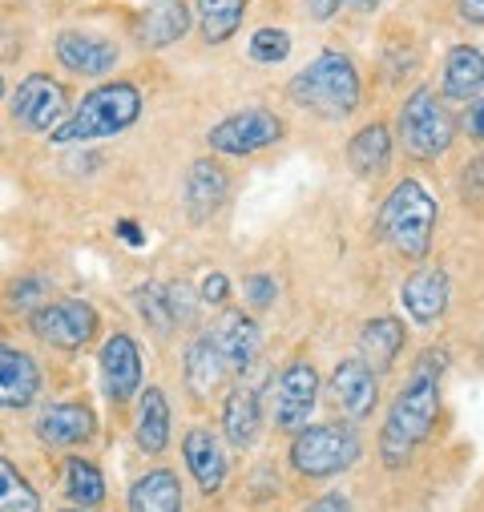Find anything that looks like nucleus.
Segmentation results:
<instances>
[{
    "label": "nucleus",
    "mask_w": 484,
    "mask_h": 512,
    "mask_svg": "<svg viewBox=\"0 0 484 512\" xmlns=\"http://www.w3.org/2000/svg\"><path fill=\"white\" fill-rule=\"evenodd\" d=\"M444 367H448V355L428 347L416 359V367H412V375L404 383V392L392 400L388 420L380 428V452H384L388 468L408 464V456L432 436L436 416H440V375H444Z\"/></svg>",
    "instance_id": "nucleus-1"
},
{
    "label": "nucleus",
    "mask_w": 484,
    "mask_h": 512,
    "mask_svg": "<svg viewBox=\"0 0 484 512\" xmlns=\"http://www.w3.org/2000/svg\"><path fill=\"white\" fill-rule=\"evenodd\" d=\"M142 117V89L134 81H105L81 97V105L49 134L57 146L117 138Z\"/></svg>",
    "instance_id": "nucleus-2"
},
{
    "label": "nucleus",
    "mask_w": 484,
    "mask_h": 512,
    "mask_svg": "<svg viewBox=\"0 0 484 512\" xmlns=\"http://www.w3.org/2000/svg\"><path fill=\"white\" fill-rule=\"evenodd\" d=\"M287 97L299 109H307V113H315L323 121H343V117H351L359 109V73H355L347 53L327 49L307 69H299L291 77Z\"/></svg>",
    "instance_id": "nucleus-3"
},
{
    "label": "nucleus",
    "mask_w": 484,
    "mask_h": 512,
    "mask_svg": "<svg viewBox=\"0 0 484 512\" xmlns=\"http://www.w3.org/2000/svg\"><path fill=\"white\" fill-rule=\"evenodd\" d=\"M436 202L432 194L416 182V178H404L380 206V238L404 254V259H428V246H432V230H436Z\"/></svg>",
    "instance_id": "nucleus-4"
},
{
    "label": "nucleus",
    "mask_w": 484,
    "mask_h": 512,
    "mask_svg": "<svg viewBox=\"0 0 484 512\" xmlns=\"http://www.w3.org/2000/svg\"><path fill=\"white\" fill-rule=\"evenodd\" d=\"M359 452L363 444L351 424H307L295 432L291 464L307 480H327V476L347 472L359 460Z\"/></svg>",
    "instance_id": "nucleus-5"
},
{
    "label": "nucleus",
    "mask_w": 484,
    "mask_h": 512,
    "mask_svg": "<svg viewBox=\"0 0 484 512\" xmlns=\"http://www.w3.org/2000/svg\"><path fill=\"white\" fill-rule=\"evenodd\" d=\"M400 138H404V146H408L416 158L432 162V158H440V154L452 146L456 121H452V113L444 109V101H440L432 89H416V93L400 105Z\"/></svg>",
    "instance_id": "nucleus-6"
},
{
    "label": "nucleus",
    "mask_w": 484,
    "mask_h": 512,
    "mask_svg": "<svg viewBox=\"0 0 484 512\" xmlns=\"http://www.w3.org/2000/svg\"><path fill=\"white\" fill-rule=\"evenodd\" d=\"M283 130L287 125L275 109H242V113L222 117L214 130H206V146L218 154H230V158H247V154L275 146L283 138Z\"/></svg>",
    "instance_id": "nucleus-7"
},
{
    "label": "nucleus",
    "mask_w": 484,
    "mask_h": 512,
    "mask_svg": "<svg viewBox=\"0 0 484 512\" xmlns=\"http://www.w3.org/2000/svg\"><path fill=\"white\" fill-rule=\"evenodd\" d=\"M97 311L85 299H57V303H41L29 315V327L41 343L61 347V351H81L85 343H93L97 335Z\"/></svg>",
    "instance_id": "nucleus-8"
},
{
    "label": "nucleus",
    "mask_w": 484,
    "mask_h": 512,
    "mask_svg": "<svg viewBox=\"0 0 484 512\" xmlns=\"http://www.w3.org/2000/svg\"><path fill=\"white\" fill-rule=\"evenodd\" d=\"M9 113L21 130L33 134H53L65 121V89L61 81H53L49 73H33L17 85V93L9 97Z\"/></svg>",
    "instance_id": "nucleus-9"
},
{
    "label": "nucleus",
    "mask_w": 484,
    "mask_h": 512,
    "mask_svg": "<svg viewBox=\"0 0 484 512\" xmlns=\"http://www.w3.org/2000/svg\"><path fill=\"white\" fill-rule=\"evenodd\" d=\"M319 400V375L311 363H287L279 379L271 383V412L279 432H299L307 428V416L315 412Z\"/></svg>",
    "instance_id": "nucleus-10"
},
{
    "label": "nucleus",
    "mask_w": 484,
    "mask_h": 512,
    "mask_svg": "<svg viewBox=\"0 0 484 512\" xmlns=\"http://www.w3.org/2000/svg\"><path fill=\"white\" fill-rule=\"evenodd\" d=\"M101 383H105V396L113 404H126L138 388H142V351L134 343V335L126 331H113L105 343H101Z\"/></svg>",
    "instance_id": "nucleus-11"
},
{
    "label": "nucleus",
    "mask_w": 484,
    "mask_h": 512,
    "mask_svg": "<svg viewBox=\"0 0 484 512\" xmlns=\"http://www.w3.org/2000/svg\"><path fill=\"white\" fill-rule=\"evenodd\" d=\"M53 53L77 77H105L121 61L117 45L109 37H101V33H89V29H61Z\"/></svg>",
    "instance_id": "nucleus-12"
},
{
    "label": "nucleus",
    "mask_w": 484,
    "mask_h": 512,
    "mask_svg": "<svg viewBox=\"0 0 484 512\" xmlns=\"http://www.w3.org/2000/svg\"><path fill=\"white\" fill-rule=\"evenodd\" d=\"M331 400L339 412H347L351 420H363L376 412V400H380V383H376V371L363 363V359H343L335 371H331Z\"/></svg>",
    "instance_id": "nucleus-13"
},
{
    "label": "nucleus",
    "mask_w": 484,
    "mask_h": 512,
    "mask_svg": "<svg viewBox=\"0 0 484 512\" xmlns=\"http://www.w3.org/2000/svg\"><path fill=\"white\" fill-rule=\"evenodd\" d=\"M448 299H452V283H448V275L440 267H420L400 287V303H404L408 319L420 323V327L436 323L448 311Z\"/></svg>",
    "instance_id": "nucleus-14"
},
{
    "label": "nucleus",
    "mask_w": 484,
    "mask_h": 512,
    "mask_svg": "<svg viewBox=\"0 0 484 512\" xmlns=\"http://www.w3.org/2000/svg\"><path fill=\"white\" fill-rule=\"evenodd\" d=\"M190 33V5L186 0H150L142 9L138 25H134V37L142 49H166V45H178L182 37Z\"/></svg>",
    "instance_id": "nucleus-15"
},
{
    "label": "nucleus",
    "mask_w": 484,
    "mask_h": 512,
    "mask_svg": "<svg viewBox=\"0 0 484 512\" xmlns=\"http://www.w3.org/2000/svg\"><path fill=\"white\" fill-rule=\"evenodd\" d=\"M37 436L53 448H81L97 436V416L85 404H49L37 416Z\"/></svg>",
    "instance_id": "nucleus-16"
},
{
    "label": "nucleus",
    "mask_w": 484,
    "mask_h": 512,
    "mask_svg": "<svg viewBox=\"0 0 484 512\" xmlns=\"http://www.w3.org/2000/svg\"><path fill=\"white\" fill-rule=\"evenodd\" d=\"M41 396V367L33 363V355L5 347L0 343V408H29Z\"/></svg>",
    "instance_id": "nucleus-17"
},
{
    "label": "nucleus",
    "mask_w": 484,
    "mask_h": 512,
    "mask_svg": "<svg viewBox=\"0 0 484 512\" xmlns=\"http://www.w3.org/2000/svg\"><path fill=\"white\" fill-rule=\"evenodd\" d=\"M226 194H230L226 170L210 158H198L186 174V214H190V222H206L210 214H218Z\"/></svg>",
    "instance_id": "nucleus-18"
},
{
    "label": "nucleus",
    "mask_w": 484,
    "mask_h": 512,
    "mask_svg": "<svg viewBox=\"0 0 484 512\" xmlns=\"http://www.w3.org/2000/svg\"><path fill=\"white\" fill-rule=\"evenodd\" d=\"M218 347H222V359L230 371H247L255 359H259V347H263V331L251 315H242V311H226L218 331H214Z\"/></svg>",
    "instance_id": "nucleus-19"
},
{
    "label": "nucleus",
    "mask_w": 484,
    "mask_h": 512,
    "mask_svg": "<svg viewBox=\"0 0 484 512\" xmlns=\"http://www.w3.org/2000/svg\"><path fill=\"white\" fill-rule=\"evenodd\" d=\"M484 93V53L476 45H456L444 57V81H440V97L452 101H468Z\"/></svg>",
    "instance_id": "nucleus-20"
},
{
    "label": "nucleus",
    "mask_w": 484,
    "mask_h": 512,
    "mask_svg": "<svg viewBox=\"0 0 484 512\" xmlns=\"http://www.w3.org/2000/svg\"><path fill=\"white\" fill-rule=\"evenodd\" d=\"M404 343H408V331H404L400 319H388V315L372 319V323H363V331H359V359L380 375L400 359Z\"/></svg>",
    "instance_id": "nucleus-21"
},
{
    "label": "nucleus",
    "mask_w": 484,
    "mask_h": 512,
    "mask_svg": "<svg viewBox=\"0 0 484 512\" xmlns=\"http://www.w3.org/2000/svg\"><path fill=\"white\" fill-rule=\"evenodd\" d=\"M182 456L186 468L194 472V480L202 484V492H218L226 480V452L218 448V440L206 428H190L182 440Z\"/></svg>",
    "instance_id": "nucleus-22"
},
{
    "label": "nucleus",
    "mask_w": 484,
    "mask_h": 512,
    "mask_svg": "<svg viewBox=\"0 0 484 512\" xmlns=\"http://www.w3.org/2000/svg\"><path fill=\"white\" fill-rule=\"evenodd\" d=\"M347 162L359 178H380L392 166V134L384 121H372L347 142Z\"/></svg>",
    "instance_id": "nucleus-23"
},
{
    "label": "nucleus",
    "mask_w": 484,
    "mask_h": 512,
    "mask_svg": "<svg viewBox=\"0 0 484 512\" xmlns=\"http://www.w3.org/2000/svg\"><path fill=\"white\" fill-rule=\"evenodd\" d=\"M226 371H230V367H226V359H222V347H218L214 331L198 335V339L186 347V383H190L194 396H214Z\"/></svg>",
    "instance_id": "nucleus-24"
},
{
    "label": "nucleus",
    "mask_w": 484,
    "mask_h": 512,
    "mask_svg": "<svg viewBox=\"0 0 484 512\" xmlns=\"http://www.w3.org/2000/svg\"><path fill=\"white\" fill-rule=\"evenodd\" d=\"M263 424V408H259V392L255 388H234L226 396L222 408V432L230 440V448H251Z\"/></svg>",
    "instance_id": "nucleus-25"
},
{
    "label": "nucleus",
    "mask_w": 484,
    "mask_h": 512,
    "mask_svg": "<svg viewBox=\"0 0 484 512\" xmlns=\"http://www.w3.org/2000/svg\"><path fill=\"white\" fill-rule=\"evenodd\" d=\"M130 512H182V484L170 468H154L130 488Z\"/></svg>",
    "instance_id": "nucleus-26"
},
{
    "label": "nucleus",
    "mask_w": 484,
    "mask_h": 512,
    "mask_svg": "<svg viewBox=\"0 0 484 512\" xmlns=\"http://www.w3.org/2000/svg\"><path fill=\"white\" fill-rule=\"evenodd\" d=\"M247 17V0H194V21L206 45H226Z\"/></svg>",
    "instance_id": "nucleus-27"
},
{
    "label": "nucleus",
    "mask_w": 484,
    "mask_h": 512,
    "mask_svg": "<svg viewBox=\"0 0 484 512\" xmlns=\"http://www.w3.org/2000/svg\"><path fill=\"white\" fill-rule=\"evenodd\" d=\"M138 448L146 456H158L166 452L170 444V404H166V392L162 388H146L142 392V404H138Z\"/></svg>",
    "instance_id": "nucleus-28"
},
{
    "label": "nucleus",
    "mask_w": 484,
    "mask_h": 512,
    "mask_svg": "<svg viewBox=\"0 0 484 512\" xmlns=\"http://www.w3.org/2000/svg\"><path fill=\"white\" fill-rule=\"evenodd\" d=\"M65 492H69V500H73L77 508L101 504V500H105V476H101V468H97L93 460L73 456V460L65 464Z\"/></svg>",
    "instance_id": "nucleus-29"
},
{
    "label": "nucleus",
    "mask_w": 484,
    "mask_h": 512,
    "mask_svg": "<svg viewBox=\"0 0 484 512\" xmlns=\"http://www.w3.org/2000/svg\"><path fill=\"white\" fill-rule=\"evenodd\" d=\"M0 512H41L37 488L0 456Z\"/></svg>",
    "instance_id": "nucleus-30"
},
{
    "label": "nucleus",
    "mask_w": 484,
    "mask_h": 512,
    "mask_svg": "<svg viewBox=\"0 0 484 512\" xmlns=\"http://www.w3.org/2000/svg\"><path fill=\"white\" fill-rule=\"evenodd\" d=\"M247 53H251V61H259V65H283V61L291 57V33L263 25V29L251 33Z\"/></svg>",
    "instance_id": "nucleus-31"
},
{
    "label": "nucleus",
    "mask_w": 484,
    "mask_h": 512,
    "mask_svg": "<svg viewBox=\"0 0 484 512\" xmlns=\"http://www.w3.org/2000/svg\"><path fill=\"white\" fill-rule=\"evenodd\" d=\"M134 303L142 311V319L154 327V331H170L174 327V311H170V291L158 287V283H142L134 291Z\"/></svg>",
    "instance_id": "nucleus-32"
},
{
    "label": "nucleus",
    "mask_w": 484,
    "mask_h": 512,
    "mask_svg": "<svg viewBox=\"0 0 484 512\" xmlns=\"http://www.w3.org/2000/svg\"><path fill=\"white\" fill-rule=\"evenodd\" d=\"M9 303H13V311H29L33 315L41 303H49V283L41 275H25V279H17L9 287Z\"/></svg>",
    "instance_id": "nucleus-33"
},
{
    "label": "nucleus",
    "mask_w": 484,
    "mask_h": 512,
    "mask_svg": "<svg viewBox=\"0 0 484 512\" xmlns=\"http://www.w3.org/2000/svg\"><path fill=\"white\" fill-rule=\"evenodd\" d=\"M242 291H247V303H251L255 311H267V307H275L279 283H275L271 275H251L247 283H242Z\"/></svg>",
    "instance_id": "nucleus-34"
},
{
    "label": "nucleus",
    "mask_w": 484,
    "mask_h": 512,
    "mask_svg": "<svg viewBox=\"0 0 484 512\" xmlns=\"http://www.w3.org/2000/svg\"><path fill=\"white\" fill-rule=\"evenodd\" d=\"M230 299V279L222 275V271H214V275H206L202 279V287H198V303H210V307H222Z\"/></svg>",
    "instance_id": "nucleus-35"
},
{
    "label": "nucleus",
    "mask_w": 484,
    "mask_h": 512,
    "mask_svg": "<svg viewBox=\"0 0 484 512\" xmlns=\"http://www.w3.org/2000/svg\"><path fill=\"white\" fill-rule=\"evenodd\" d=\"M166 291H170V311H174V323H190V319H194V299H190V287L174 283V287H166Z\"/></svg>",
    "instance_id": "nucleus-36"
},
{
    "label": "nucleus",
    "mask_w": 484,
    "mask_h": 512,
    "mask_svg": "<svg viewBox=\"0 0 484 512\" xmlns=\"http://www.w3.org/2000/svg\"><path fill=\"white\" fill-rule=\"evenodd\" d=\"M464 134L472 142H484V93L468 101V113H464Z\"/></svg>",
    "instance_id": "nucleus-37"
},
{
    "label": "nucleus",
    "mask_w": 484,
    "mask_h": 512,
    "mask_svg": "<svg viewBox=\"0 0 484 512\" xmlns=\"http://www.w3.org/2000/svg\"><path fill=\"white\" fill-rule=\"evenodd\" d=\"M460 190H464V198H484V154L476 162H468V170L460 178Z\"/></svg>",
    "instance_id": "nucleus-38"
},
{
    "label": "nucleus",
    "mask_w": 484,
    "mask_h": 512,
    "mask_svg": "<svg viewBox=\"0 0 484 512\" xmlns=\"http://www.w3.org/2000/svg\"><path fill=\"white\" fill-rule=\"evenodd\" d=\"M343 5L347 0H307V17L311 21H331V17H339Z\"/></svg>",
    "instance_id": "nucleus-39"
},
{
    "label": "nucleus",
    "mask_w": 484,
    "mask_h": 512,
    "mask_svg": "<svg viewBox=\"0 0 484 512\" xmlns=\"http://www.w3.org/2000/svg\"><path fill=\"white\" fill-rule=\"evenodd\" d=\"M307 512H351V504H347V496L327 492V496H319L315 504H307Z\"/></svg>",
    "instance_id": "nucleus-40"
},
{
    "label": "nucleus",
    "mask_w": 484,
    "mask_h": 512,
    "mask_svg": "<svg viewBox=\"0 0 484 512\" xmlns=\"http://www.w3.org/2000/svg\"><path fill=\"white\" fill-rule=\"evenodd\" d=\"M456 13L468 25H484V0H456Z\"/></svg>",
    "instance_id": "nucleus-41"
},
{
    "label": "nucleus",
    "mask_w": 484,
    "mask_h": 512,
    "mask_svg": "<svg viewBox=\"0 0 484 512\" xmlns=\"http://www.w3.org/2000/svg\"><path fill=\"white\" fill-rule=\"evenodd\" d=\"M117 238H121V242H130V246H146V234H142L138 222H130V218H121V222H117Z\"/></svg>",
    "instance_id": "nucleus-42"
},
{
    "label": "nucleus",
    "mask_w": 484,
    "mask_h": 512,
    "mask_svg": "<svg viewBox=\"0 0 484 512\" xmlns=\"http://www.w3.org/2000/svg\"><path fill=\"white\" fill-rule=\"evenodd\" d=\"M351 5H355L359 13H376V9L384 5V0H351Z\"/></svg>",
    "instance_id": "nucleus-43"
},
{
    "label": "nucleus",
    "mask_w": 484,
    "mask_h": 512,
    "mask_svg": "<svg viewBox=\"0 0 484 512\" xmlns=\"http://www.w3.org/2000/svg\"><path fill=\"white\" fill-rule=\"evenodd\" d=\"M0 97H5V73H0Z\"/></svg>",
    "instance_id": "nucleus-44"
},
{
    "label": "nucleus",
    "mask_w": 484,
    "mask_h": 512,
    "mask_svg": "<svg viewBox=\"0 0 484 512\" xmlns=\"http://www.w3.org/2000/svg\"><path fill=\"white\" fill-rule=\"evenodd\" d=\"M65 512H85V508H65Z\"/></svg>",
    "instance_id": "nucleus-45"
}]
</instances>
